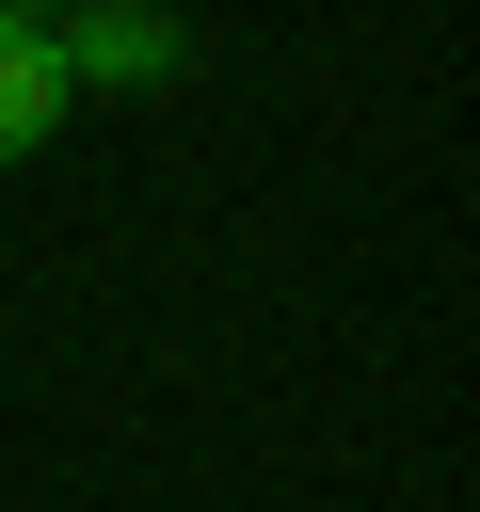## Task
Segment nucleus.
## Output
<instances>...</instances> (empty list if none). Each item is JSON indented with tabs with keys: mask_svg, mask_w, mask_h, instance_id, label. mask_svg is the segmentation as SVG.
<instances>
[{
	"mask_svg": "<svg viewBox=\"0 0 480 512\" xmlns=\"http://www.w3.org/2000/svg\"><path fill=\"white\" fill-rule=\"evenodd\" d=\"M48 64H64V96H160V80H176V16H144V0H80V16L48 32Z\"/></svg>",
	"mask_w": 480,
	"mask_h": 512,
	"instance_id": "f257e3e1",
	"label": "nucleus"
},
{
	"mask_svg": "<svg viewBox=\"0 0 480 512\" xmlns=\"http://www.w3.org/2000/svg\"><path fill=\"white\" fill-rule=\"evenodd\" d=\"M48 128H64V64H48L32 16H0V160H32Z\"/></svg>",
	"mask_w": 480,
	"mask_h": 512,
	"instance_id": "f03ea898",
	"label": "nucleus"
},
{
	"mask_svg": "<svg viewBox=\"0 0 480 512\" xmlns=\"http://www.w3.org/2000/svg\"><path fill=\"white\" fill-rule=\"evenodd\" d=\"M0 16H32V32H48V0H0Z\"/></svg>",
	"mask_w": 480,
	"mask_h": 512,
	"instance_id": "7ed1b4c3",
	"label": "nucleus"
}]
</instances>
